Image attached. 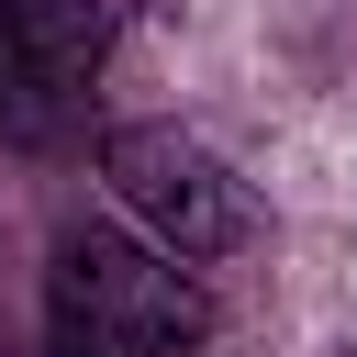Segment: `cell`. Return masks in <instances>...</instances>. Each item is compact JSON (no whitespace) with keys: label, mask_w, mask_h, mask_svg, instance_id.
I'll return each mask as SVG.
<instances>
[{"label":"cell","mask_w":357,"mask_h":357,"mask_svg":"<svg viewBox=\"0 0 357 357\" xmlns=\"http://www.w3.org/2000/svg\"><path fill=\"white\" fill-rule=\"evenodd\" d=\"M201 324H212V301L167 245H145L123 223H67L56 234V257H45L56 357H178V346H201Z\"/></svg>","instance_id":"cell-1"},{"label":"cell","mask_w":357,"mask_h":357,"mask_svg":"<svg viewBox=\"0 0 357 357\" xmlns=\"http://www.w3.org/2000/svg\"><path fill=\"white\" fill-rule=\"evenodd\" d=\"M100 178H112V201L145 223V245H167L178 268H190V257H234V245L257 234L245 178H234L201 134H178V123H123V134L100 145Z\"/></svg>","instance_id":"cell-2"},{"label":"cell","mask_w":357,"mask_h":357,"mask_svg":"<svg viewBox=\"0 0 357 357\" xmlns=\"http://www.w3.org/2000/svg\"><path fill=\"white\" fill-rule=\"evenodd\" d=\"M100 56H112L100 0H0V112L11 123L45 134L56 112H78Z\"/></svg>","instance_id":"cell-3"}]
</instances>
